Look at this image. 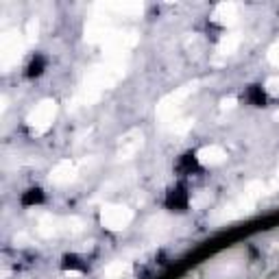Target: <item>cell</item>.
<instances>
[{
    "mask_svg": "<svg viewBox=\"0 0 279 279\" xmlns=\"http://www.w3.org/2000/svg\"><path fill=\"white\" fill-rule=\"evenodd\" d=\"M166 205L170 209H183L188 205V192H185L183 185H177L168 192V199H166Z\"/></svg>",
    "mask_w": 279,
    "mask_h": 279,
    "instance_id": "obj_1",
    "label": "cell"
},
{
    "mask_svg": "<svg viewBox=\"0 0 279 279\" xmlns=\"http://www.w3.org/2000/svg\"><path fill=\"white\" fill-rule=\"evenodd\" d=\"M192 170H197V157L194 155H183L179 161V173H185L190 175Z\"/></svg>",
    "mask_w": 279,
    "mask_h": 279,
    "instance_id": "obj_2",
    "label": "cell"
},
{
    "mask_svg": "<svg viewBox=\"0 0 279 279\" xmlns=\"http://www.w3.org/2000/svg\"><path fill=\"white\" fill-rule=\"evenodd\" d=\"M44 68H46V59L41 57V55H37V57L31 61V66H29V77H40L41 72H44Z\"/></svg>",
    "mask_w": 279,
    "mask_h": 279,
    "instance_id": "obj_3",
    "label": "cell"
},
{
    "mask_svg": "<svg viewBox=\"0 0 279 279\" xmlns=\"http://www.w3.org/2000/svg\"><path fill=\"white\" fill-rule=\"evenodd\" d=\"M41 201H44L41 190H29V194H24V199H22L24 205H31V203H41Z\"/></svg>",
    "mask_w": 279,
    "mask_h": 279,
    "instance_id": "obj_4",
    "label": "cell"
},
{
    "mask_svg": "<svg viewBox=\"0 0 279 279\" xmlns=\"http://www.w3.org/2000/svg\"><path fill=\"white\" fill-rule=\"evenodd\" d=\"M251 99L255 105H264V94L259 92V87H251Z\"/></svg>",
    "mask_w": 279,
    "mask_h": 279,
    "instance_id": "obj_5",
    "label": "cell"
}]
</instances>
